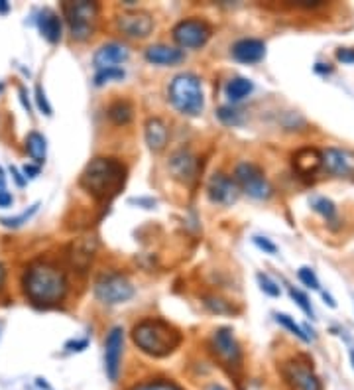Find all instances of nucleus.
Masks as SVG:
<instances>
[{
	"mask_svg": "<svg viewBox=\"0 0 354 390\" xmlns=\"http://www.w3.org/2000/svg\"><path fill=\"white\" fill-rule=\"evenodd\" d=\"M256 278H258V284H260V290H262L264 294H268V296H272V298H277V296H279V286L275 284L268 274L260 272Z\"/></svg>",
	"mask_w": 354,
	"mask_h": 390,
	"instance_id": "72a5a7b5",
	"label": "nucleus"
},
{
	"mask_svg": "<svg viewBox=\"0 0 354 390\" xmlns=\"http://www.w3.org/2000/svg\"><path fill=\"white\" fill-rule=\"evenodd\" d=\"M2 89H4V85H2V83H0V91H2Z\"/></svg>",
	"mask_w": 354,
	"mask_h": 390,
	"instance_id": "3c124183",
	"label": "nucleus"
},
{
	"mask_svg": "<svg viewBox=\"0 0 354 390\" xmlns=\"http://www.w3.org/2000/svg\"><path fill=\"white\" fill-rule=\"evenodd\" d=\"M185 53L177 48H171V46H164V44H157V46H150L146 50V59L154 65H175L179 62H184Z\"/></svg>",
	"mask_w": 354,
	"mask_h": 390,
	"instance_id": "6ab92c4d",
	"label": "nucleus"
},
{
	"mask_svg": "<svg viewBox=\"0 0 354 390\" xmlns=\"http://www.w3.org/2000/svg\"><path fill=\"white\" fill-rule=\"evenodd\" d=\"M235 180L238 187L254 199H268L272 195V185L264 176L262 168L252 162H240L236 166Z\"/></svg>",
	"mask_w": 354,
	"mask_h": 390,
	"instance_id": "0eeeda50",
	"label": "nucleus"
},
{
	"mask_svg": "<svg viewBox=\"0 0 354 390\" xmlns=\"http://www.w3.org/2000/svg\"><path fill=\"white\" fill-rule=\"evenodd\" d=\"M95 296L99 301H103L106 306H117L124 304L134 296V286L130 280L120 272H103L95 280Z\"/></svg>",
	"mask_w": 354,
	"mask_h": 390,
	"instance_id": "423d86ee",
	"label": "nucleus"
},
{
	"mask_svg": "<svg viewBox=\"0 0 354 390\" xmlns=\"http://www.w3.org/2000/svg\"><path fill=\"white\" fill-rule=\"evenodd\" d=\"M126 180V168L115 158H95L81 174V187L97 199H110Z\"/></svg>",
	"mask_w": 354,
	"mask_h": 390,
	"instance_id": "f03ea898",
	"label": "nucleus"
},
{
	"mask_svg": "<svg viewBox=\"0 0 354 390\" xmlns=\"http://www.w3.org/2000/svg\"><path fill=\"white\" fill-rule=\"evenodd\" d=\"M106 115L115 124H128L134 117V109L128 101H117L108 106Z\"/></svg>",
	"mask_w": 354,
	"mask_h": 390,
	"instance_id": "393cba45",
	"label": "nucleus"
},
{
	"mask_svg": "<svg viewBox=\"0 0 354 390\" xmlns=\"http://www.w3.org/2000/svg\"><path fill=\"white\" fill-rule=\"evenodd\" d=\"M132 341L142 353L159 359V357H168L179 347L181 335L173 325L164 319H144L134 325Z\"/></svg>",
	"mask_w": 354,
	"mask_h": 390,
	"instance_id": "7ed1b4c3",
	"label": "nucleus"
},
{
	"mask_svg": "<svg viewBox=\"0 0 354 390\" xmlns=\"http://www.w3.org/2000/svg\"><path fill=\"white\" fill-rule=\"evenodd\" d=\"M46 150H48V140L43 134L39 132H30L26 136V152L32 160H36L38 164L46 162Z\"/></svg>",
	"mask_w": 354,
	"mask_h": 390,
	"instance_id": "b1692460",
	"label": "nucleus"
},
{
	"mask_svg": "<svg viewBox=\"0 0 354 390\" xmlns=\"http://www.w3.org/2000/svg\"><path fill=\"white\" fill-rule=\"evenodd\" d=\"M210 347L215 355L228 366H240L242 363V351H240V345L236 341L233 329L228 327H221L213 333L210 337Z\"/></svg>",
	"mask_w": 354,
	"mask_h": 390,
	"instance_id": "9b49d317",
	"label": "nucleus"
},
{
	"mask_svg": "<svg viewBox=\"0 0 354 390\" xmlns=\"http://www.w3.org/2000/svg\"><path fill=\"white\" fill-rule=\"evenodd\" d=\"M124 69H120V67H110V69H101V71H97V75H95V85L97 87H101V85H105L108 81H112V79H124Z\"/></svg>",
	"mask_w": 354,
	"mask_h": 390,
	"instance_id": "7c9ffc66",
	"label": "nucleus"
},
{
	"mask_svg": "<svg viewBox=\"0 0 354 390\" xmlns=\"http://www.w3.org/2000/svg\"><path fill=\"white\" fill-rule=\"evenodd\" d=\"M168 166H170V171L173 174V178L179 180V182L191 183L197 178V166H199L197 158L189 150H185V148L171 154Z\"/></svg>",
	"mask_w": 354,
	"mask_h": 390,
	"instance_id": "2eb2a0df",
	"label": "nucleus"
},
{
	"mask_svg": "<svg viewBox=\"0 0 354 390\" xmlns=\"http://www.w3.org/2000/svg\"><path fill=\"white\" fill-rule=\"evenodd\" d=\"M10 171H12V176H14V180H16V183H18V185H24V183H26V180H24V178H22V176H20V171H18V168H10Z\"/></svg>",
	"mask_w": 354,
	"mask_h": 390,
	"instance_id": "c03bdc74",
	"label": "nucleus"
},
{
	"mask_svg": "<svg viewBox=\"0 0 354 390\" xmlns=\"http://www.w3.org/2000/svg\"><path fill=\"white\" fill-rule=\"evenodd\" d=\"M254 243H256V247L266 250L268 254H275V252H277V247H275L274 243H270V241L264 239V236H254Z\"/></svg>",
	"mask_w": 354,
	"mask_h": 390,
	"instance_id": "4c0bfd02",
	"label": "nucleus"
},
{
	"mask_svg": "<svg viewBox=\"0 0 354 390\" xmlns=\"http://www.w3.org/2000/svg\"><path fill=\"white\" fill-rule=\"evenodd\" d=\"M207 194L213 203H219V205H233L238 195H240V187L233 178H228L226 174L219 171L215 174L209 180L207 185Z\"/></svg>",
	"mask_w": 354,
	"mask_h": 390,
	"instance_id": "ddd939ff",
	"label": "nucleus"
},
{
	"mask_svg": "<svg viewBox=\"0 0 354 390\" xmlns=\"http://www.w3.org/2000/svg\"><path fill=\"white\" fill-rule=\"evenodd\" d=\"M205 306L215 313H235V308H230L228 301L219 296H205Z\"/></svg>",
	"mask_w": 354,
	"mask_h": 390,
	"instance_id": "2f4dec72",
	"label": "nucleus"
},
{
	"mask_svg": "<svg viewBox=\"0 0 354 390\" xmlns=\"http://www.w3.org/2000/svg\"><path fill=\"white\" fill-rule=\"evenodd\" d=\"M87 345H89L87 339H75V341H67L66 349L67 351H83V349H87Z\"/></svg>",
	"mask_w": 354,
	"mask_h": 390,
	"instance_id": "58836bf2",
	"label": "nucleus"
},
{
	"mask_svg": "<svg viewBox=\"0 0 354 390\" xmlns=\"http://www.w3.org/2000/svg\"><path fill=\"white\" fill-rule=\"evenodd\" d=\"M24 174H26V178H36L39 174V168L38 166H26V168H24Z\"/></svg>",
	"mask_w": 354,
	"mask_h": 390,
	"instance_id": "37998d69",
	"label": "nucleus"
},
{
	"mask_svg": "<svg viewBox=\"0 0 354 390\" xmlns=\"http://www.w3.org/2000/svg\"><path fill=\"white\" fill-rule=\"evenodd\" d=\"M311 207H313L315 213H319L327 223L337 221V205L331 199H327V197H313L311 199Z\"/></svg>",
	"mask_w": 354,
	"mask_h": 390,
	"instance_id": "a878e982",
	"label": "nucleus"
},
{
	"mask_svg": "<svg viewBox=\"0 0 354 390\" xmlns=\"http://www.w3.org/2000/svg\"><path fill=\"white\" fill-rule=\"evenodd\" d=\"M289 296L295 299V304L302 308L303 312H305V315H309L311 319L315 317V312H313V306H311V301H309V298L303 294L302 290H295V288H289Z\"/></svg>",
	"mask_w": 354,
	"mask_h": 390,
	"instance_id": "473e14b6",
	"label": "nucleus"
},
{
	"mask_svg": "<svg viewBox=\"0 0 354 390\" xmlns=\"http://www.w3.org/2000/svg\"><path fill=\"white\" fill-rule=\"evenodd\" d=\"M205 390H228L226 387H223V384H219V382H210L209 387Z\"/></svg>",
	"mask_w": 354,
	"mask_h": 390,
	"instance_id": "49530a36",
	"label": "nucleus"
},
{
	"mask_svg": "<svg viewBox=\"0 0 354 390\" xmlns=\"http://www.w3.org/2000/svg\"><path fill=\"white\" fill-rule=\"evenodd\" d=\"M266 55V44L262 39L244 38L233 46V57L240 64H258Z\"/></svg>",
	"mask_w": 354,
	"mask_h": 390,
	"instance_id": "f3484780",
	"label": "nucleus"
},
{
	"mask_svg": "<svg viewBox=\"0 0 354 390\" xmlns=\"http://www.w3.org/2000/svg\"><path fill=\"white\" fill-rule=\"evenodd\" d=\"M282 377L291 390H323L321 378L315 375L309 363H302L299 359H291L284 363Z\"/></svg>",
	"mask_w": 354,
	"mask_h": 390,
	"instance_id": "1a4fd4ad",
	"label": "nucleus"
},
{
	"mask_svg": "<svg viewBox=\"0 0 354 390\" xmlns=\"http://www.w3.org/2000/svg\"><path fill=\"white\" fill-rule=\"evenodd\" d=\"M321 4L323 0H293V6H299V8H317Z\"/></svg>",
	"mask_w": 354,
	"mask_h": 390,
	"instance_id": "ea45409f",
	"label": "nucleus"
},
{
	"mask_svg": "<svg viewBox=\"0 0 354 390\" xmlns=\"http://www.w3.org/2000/svg\"><path fill=\"white\" fill-rule=\"evenodd\" d=\"M323 156V168L327 169L335 178L354 180V152L348 148H337L328 146L321 152Z\"/></svg>",
	"mask_w": 354,
	"mask_h": 390,
	"instance_id": "9d476101",
	"label": "nucleus"
},
{
	"mask_svg": "<svg viewBox=\"0 0 354 390\" xmlns=\"http://www.w3.org/2000/svg\"><path fill=\"white\" fill-rule=\"evenodd\" d=\"M38 28L41 36L48 39L50 44H57L61 39V18L50 8H43L39 12Z\"/></svg>",
	"mask_w": 354,
	"mask_h": 390,
	"instance_id": "412c9836",
	"label": "nucleus"
},
{
	"mask_svg": "<svg viewBox=\"0 0 354 390\" xmlns=\"http://www.w3.org/2000/svg\"><path fill=\"white\" fill-rule=\"evenodd\" d=\"M22 286L28 298L36 306H53L66 298L67 278L59 266L46 260H38L26 268Z\"/></svg>",
	"mask_w": 354,
	"mask_h": 390,
	"instance_id": "f257e3e1",
	"label": "nucleus"
},
{
	"mask_svg": "<svg viewBox=\"0 0 354 390\" xmlns=\"http://www.w3.org/2000/svg\"><path fill=\"white\" fill-rule=\"evenodd\" d=\"M128 48L118 44V41H108L105 46H101L97 53L92 55V64L101 71V69H110V67H118L128 59Z\"/></svg>",
	"mask_w": 354,
	"mask_h": 390,
	"instance_id": "dca6fc26",
	"label": "nucleus"
},
{
	"mask_svg": "<svg viewBox=\"0 0 354 390\" xmlns=\"http://www.w3.org/2000/svg\"><path fill=\"white\" fill-rule=\"evenodd\" d=\"M254 89V85H252V81L246 77H235L230 79L228 83H226V87H224V93H226V97H228V101H233V103H238V101H242L244 97H248L250 93Z\"/></svg>",
	"mask_w": 354,
	"mask_h": 390,
	"instance_id": "5701e85b",
	"label": "nucleus"
},
{
	"mask_svg": "<svg viewBox=\"0 0 354 390\" xmlns=\"http://www.w3.org/2000/svg\"><path fill=\"white\" fill-rule=\"evenodd\" d=\"M337 59L346 65L354 64V50L353 48H339L337 50Z\"/></svg>",
	"mask_w": 354,
	"mask_h": 390,
	"instance_id": "e433bc0d",
	"label": "nucleus"
},
{
	"mask_svg": "<svg viewBox=\"0 0 354 390\" xmlns=\"http://www.w3.org/2000/svg\"><path fill=\"white\" fill-rule=\"evenodd\" d=\"M12 195L8 194L6 189H0V207H10L12 205Z\"/></svg>",
	"mask_w": 354,
	"mask_h": 390,
	"instance_id": "a19ab883",
	"label": "nucleus"
},
{
	"mask_svg": "<svg viewBox=\"0 0 354 390\" xmlns=\"http://www.w3.org/2000/svg\"><path fill=\"white\" fill-rule=\"evenodd\" d=\"M130 390H184L179 384L166 380V378H156V380H146L140 384H134Z\"/></svg>",
	"mask_w": 354,
	"mask_h": 390,
	"instance_id": "cd10ccee",
	"label": "nucleus"
},
{
	"mask_svg": "<svg viewBox=\"0 0 354 390\" xmlns=\"http://www.w3.org/2000/svg\"><path fill=\"white\" fill-rule=\"evenodd\" d=\"M210 38V26L205 20L187 18L173 26V39L187 50L203 48Z\"/></svg>",
	"mask_w": 354,
	"mask_h": 390,
	"instance_id": "6e6552de",
	"label": "nucleus"
},
{
	"mask_svg": "<svg viewBox=\"0 0 354 390\" xmlns=\"http://www.w3.org/2000/svg\"><path fill=\"white\" fill-rule=\"evenodd\" d=\"M275 319H277V324L284 325L291 335H295V337L302 339V341H305V343H309V341H311V337H309V335L303 331V327H299V325L295 324V322L289 317L288 313H277V315H275Z\"/></svg>",
	"mask_w": 354,
	"mask_h": 390,
	"instance_id": "bb28decb",
	"label": "nucleus"
},
{
	"mask_svg": "<svg viewBox=\"0 0 354 390\" xmlns=\"http://www.w3.org/2000/svg\"><path fill=\"white\" fill-rule=\"evenodd\" d=\"M323 166V156L315 148H302L293 154V168L302 176H311Z\"/></svg>",
	"mask_w": 354,
	"mask_h": 390,
	"instance_id": "aec40b11",
	"label": "nucleus"
},
{
	"mask_svg": "<svg viewBox=\"0 0 354 390\" xmlns=\"http://www.w3.org/2000/svg\"><path fill=\"white\" fill-rule=\"evenodd\" d=\"M10 10V4L6 0H0V14H6Z\"/></svg>",
	"mask_w": 354,
	"mask_h": 390,
	"instance_id": "a18cd8bd",
	"label": "nucleus"
},
{
	"mask_svg": "<svg viewBox=\"0 0 354 390\" xmlns=\"http://www.w3.org/2000/svg\"><path fill=\"white\" fill-rule=\"evenodd\" d=\"M297 276H299V280H302L303 284L307 288H311V290H321V284H319V278L315 276V272L311 268H307V266H302L299 270H297Z\"/></svg>",
	"mask_w": 354,
	"mask_h": 390,
	"instance_id": "f704fd0d",
	"label": "nucleus"
},
{
	"mask_svg": "<svg viewBox=\"0 0 354 390\" xmlns=\"http://www.w3.org/2000/svg\"><path fill=\"white\" fill-rule=\"evenodd\" d=\"M323 298H325V301H327V304H328V306H331V308H337V301H335V299L331 298L328 294H325V292H323Z\"/></svg>",
	"mask_w": 354,
	"mask_h": 390,
	"instance_id": "09e8293b",
	"label": "nucleus"
},
{
	"mask_svg": "<svg viewBox=\"0 0 354 390\" xmlns=\"http://www.w3.org/2000/svg\"><path fill=\"white\" fill-rule=\"evenodd\" d=\"M170 103L185 117H199L205 111V95L195 73H179L170 83Z\"/></svg>",
	"mask_w": 354,
	"mask_h": 390,
	"instance_id": "20e7f679",
	"label": "nucleus"
},
{
	"mask_svg": "<svg viewBox=\"0 0 354 390\" xmlns=\"http://www.w3.org/2000/svg\"><path fill=\"white\" fill-rule=\"evenodd\" d=\"M39 203H34L32 207L26 209L24 213H20L18 217H6V219H0V223L4 225V227H10V229H16V227H20V225H24V223H28L30 219H32V215L38 211Z\"/></svg>",
	"mask_w": 354,
	"mask_h": 390,
	"instance_id": "c756f323",
	"label": "nucleus"
},
{
	"mask_svg": "<svg viewBox=\"0 0 354 390\" xmlns=\"http://www.w3.org/2000/svg\"><path fill=\"white\" fill-rule=\"evenodd\" d=\"M61 10L66 16L71 38L83 41L92 34L95 20L99 16V4L89 2V0H81V2H63Z\"/></svg>",
	"mask_w": 354,
	"mask_h": 390,
	"instance_id": "39448f33",
	"label": "nucleus"
},
{
	"mask_svg": "<svg viewBox=\"0 0 354 390\" xmlns=\"http://www.w3.org/2000/svg\"><path fill=\"white\" fill-rule=\"evenodd\" d=\"M4 280H6V270H4V266L0 262V288L4 286Z\"/></svg>",
	"mask_w": 354,
	"mask_h": 390,
	"instance_id": "de8ad7c7",
	"label": "nucleus"
},
{
	"mask_svg": "<svg viewBox=\"0 0 354 390\" xmlns=\"http://www.w3.org/2000/svg\"><path fill=\"white\" fill-rule=\"evenodd\" d=\"M20 99H22V104H24V109H26L28 113H30V101H28V93H26V89L24 87H20Z\"/></svg>",
	"mask_w": 354,
	"mask_h": 390,
	"instance_id": "79ce46f5",
	"label": "nucleus"
},
{
	"mask_svg": "<svg viewBox=\"0 0 354 390\" xmlns=\"http://www.w3.org/2000/svg\"><path fill=\"white\" fill-rule=\"evenodd\" d=\"M117 28L128 38H148L154 30V18L148 12H124L118 16Z\"/></svg>",
	"mask_w": 354,
	"mask_h": 390,
	"instance_id": "4468645a",
	"label": "nucleus"
},
{
	"mask_svg": "<svg viewBox=\"0 0 354 390\" xmlns=\"http://www.w3.org/2000/svg\"><path fill=\"white\" fill-rule=\"evenodd\" d=\"M351 363H353V369H354V347L351 349Z\"/></svg>",
	"mask_w": 354,
	"mask_h": 390,
	"instance_id": "8fccbe9b",
	"label": "nucleus"
},
{
	"mask_svg": "<svg viewBox=\"0 0 354 390\" xmlns=\"http://www.w3.org/2000/svg\"><path fill=\"white\" fill-rule=\"evenodd\" d=\"M217 117L226 127H238L242 122V117H240V113L236 111L235 106H221L217 111Z\"/></svg>",
	"mask_w": 354,
	"mask_h": 390,
	"instance_id": "c85d7f7f",
	"label": "nucleus"
},
{
	"mask_svg": "<svg viewBox=\"0 0 354 390\" xmlns=\"http://www.w3.org/2000/svg\"><path fill=\"white\" fill-rule=\"evenodd\" d=\"M124 353V329L112 327L105 341V371L110 382H117L120 375V363Z\"/></svg>",
	"mask_w": 354,
	"mask_h": 390,
	"instance_id": "f8f14e48",
	"label": "nucleus"
},
{
	"mask_svg": "<svg viewBox=\"0 0 354 390\" xmlns=\"http://www.w3.org/2000/svg\"><path fill=\"white\" fill-rule=\"evenodd\" d=\"M144 136L146 144H148V148L152 152H161L168 146V140H170V129H168V124L161 118H148L144 127Z\"/></svg>",
	"mask_w": 354,
	"mask_h": 390,
	"instance_id": "a211bd4d",
	"label": "nucleus"
},
{
	"mask_svg": "<svg viewBox=\"0 0 354 390\" xmlns=\"http://www.w3.org/2000/svg\"><path fill=\"white\" fill-rule=\"evenodd\" d=\"M36 101H38V106L39 111L43 113V115H52V106H50V103H48V99H46V93H43V89H41V85H36Z\"/></svg>",
	"mask_w": 354,
	"mask_h": 390,
	"instance_id": "c9c22d12",
	"label": "nucleus"
},
{
	"mask_svg": "<svg viewBox=\"0 0 354 390\" xmlns=\"http://www.w3.org/2000/svg\"><path fill=\"white\" fill-rule=\"evenodd\" d=\"M92 252H95V247H92L91 239H83V241L73 243L71 252H69V260H71V264L77 268L79 272H85L89 268V264H91Z\"/></svg>",
	"mask_w": 354,
	"mask_h": 390,
	"instance_id": "4be33fe9",
	"label": "nucleus"
}]
</instances>
